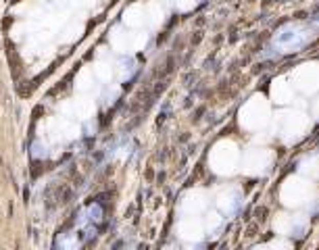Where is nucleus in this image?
Returning <instances> with one entry per match:
<instances>
[{"mask_svg": "<svg viewBox=\"0 0 319 250\" xmlns=\"http://www.w3.org/2000/svg\"><path fill=\"white\" fill-rule=\"evenodd\" d=\"M317 27L315 23L307 21H290L284 23L273 31V36L263 52V58H280L286 54H294L307 48L317 38Z\"/></svg>", "mask_w": 319, "mask_h": 250, "instance_id": "f257e3e1", "label": "nucleus"}]
</instances>
